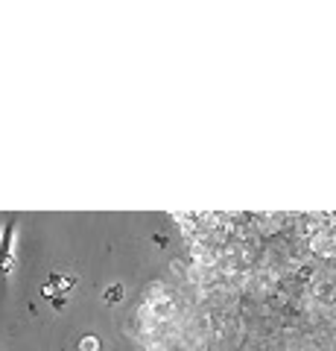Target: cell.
Masks as SVG:
<instances>
[{
  "mask_svg": "<svg viewBox=\"0 0 336 351\" xmlns=\"http://www.w3.org/2000/svg\"><path fill=\"white\" fill-rule=\"evenodd\" d=\"M120 299H123V287L114 284L111 290H105V301H120Z\"/></svg>",
  "mask_w": 336,
  "mask_h": 351,
  "instance_id": "cell-1",
  "label": "cell"
}]
</instances>
